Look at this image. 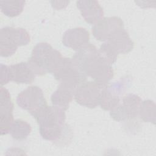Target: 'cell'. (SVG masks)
Returning <instances> with one entry per match:
<instances>
[{"mask_svg":"<svg viewBox=\"0 0 156 156\" xmlns=\"http://www.w3.org/2000/svg\"><path fill=\"white\" fill-rule=\"evenodd\" d=\"M71 59L86 76L100 85H107L113 77L112 66L103 58L96 47L91 43L77 50Z\"/></svg>","mask_w":156,"mask_h":156,"instance_id":"1","label":"cell"},{"mask_svg":"<svg viewBox=\"0 0 156 156\" xmlns=\"http://www.w3.org/2000/svg\"><path fill=\"white\" fill-rule=\"evenodd\" d=\"M32 116L38 124L40 133L43 139L56 141L62 136L66 119L63 110L46 105Z\"/></svg>","mask_w":156,"mask_h":156,"instance_id":"2","label":"cell"},{"mask_svg":"<svg viewBox=\"0 0 156 156\" xmlns=\"http://www.w3.org/2000/svg\"><path fill=\"white\" fill-rule=\"evenodd\" d=\"M63 58L61 53L49 43L41 42L34 47L27 62L35 75L41 76L47 73L53 74Z\"/></svg>","mask_w":156,"mask_h":156,"instance_id":"3","label":"cell"},{"mask_svg":"<svg viewBox=\"0 0 156 156\" xmlns=\"http://www.w3.org/2000/svg\"><path fill=\"white\" fill-rule=\"evenodd\" d=\"M30 41L29 33L23 28L4 27L0 32V54L7 57L16 51L18 46L28 44Z\"/></svg>","mask_w":156,"mask_h":156,"instance_id":"4","label":"cell"},{"mask_svg":"<svg viewBox=\"0 0 156 156\" xmlns=\"http://www.w3.org/2000/svg\"><path fill=\"white\" fill-rule=\"evenodd\" d=\"M59 85L68 88L74 92L86 80V75L70 58L63 57L57 69L53 74Z\"/></svg>","mask_w":156,"mask_h":156,"instance_id":"5","label":"cell"},{"mask_svg":"<svg viewBox=\"0 0 156 156\" xmlns=\"http://www.w3.org/2000/svg\"><path fill=\"white\" fill-rule=\"evenodd\" d=\"M105 86L94 81L85 82L76 89L74 98L80 105L90 108H96L99 104L101 91Z\"/></svg>","mask_w":156,"mask_h":156,"instance_id":"6","label":"cell"},{"mask_svg":"<svg viewBox=\"0 0 156 156\" xmlns=\"http://www.w3.org/2000/svg\"><path fill=\"white\" fill-rule=\"evenodd\" d=\"M142 101L135 94H128L122 100V104L110 110V116L115 121L121 122L137 117Z\"/></svg>","mask_w":156,"mask_h":156,"instance_id":"7","label":"cell"},{"mask_svg":"<svg viewBox=\"0 0 156 156\" xmlns=\"http://www.w3.org/2000/svg\"><path fill=\"white\" fill-rule=\"evenodd\" d=\"M16 103L31 115L47 105L42 90L37 86H30L21 91L16 98Z\"/></svg>","mask_w":156,"mask_h":156,"instance_id":"8","label":"cell"},{"mask_svg":"<svg viewBox=\"0 0 156 156\" xmlns=\"http://www.w3.org/2000/svg\"><path fill=\"white\" fill-rule=\"evenodd\" d=\"M125 79L105 85L101 91L99 105L104 110H111L120 103V97L126 90Z\"/></svg>","mask_w":156,"mask_h":156,"instance_id":"9","label":"cell"},{"mask_svg":"<svg viewBox=\"0 0 156 156\" xmlns=\"http://www.w3.org/2000/svg\"><path fill=\"white\" fill-rule=\"evenodd\" d=\"M124 28L123 21L118 16L102 18L94 24L92 34L94 38L101 41H107L118 30Z\"/></svg>","mask_w":156,"mask_h":156,"instance_id":"10","label":"cell"},{"mask_svg":"<svg viewBox=\"0 0 156 156\" xmlns=\"http://www.w3.org/2000/svg\"><path fill=\"white\" fill-rule=\"evenodd\" d=\"M13 104L11 100L9 91L3 87L0 89V131L1 135L10 132L14 121L13 116Z\"/></svg>","mask_w":156,"mask_h":156,"instance_id":"11","label":"cell"},{"mask_svg":"<svg viewBox=\"0 0 156 156\" xmlns=\"http://www.w3.org/2000/svg\"><path fill=\"white\" fill-rule=\"evenodd\" d=\"M89 32L79 27L66 30L63 35L62 43L66 47L77 51L89 43Z\"/></svg>","mask_w":156,"mask_h":156,"instance_id":"12","label":"cell"},{"mask_svg":"<svg viewBox=\"0 0 156 156\" xmlns=\"http://www.w3.org/2000/svg\"><path fill=\"white\" fill-rule=\"evenodd\" d=\"M106 43L116 55L127 54L133 49L134 46V43L124 28L113 33Z\"/></svg>","mask_w":156,"mask_h":156,"instance_id":"13","label":"cell"},{"mask_svg":"<svg viewBox=\"0 0 156 156\" xmlns=\"http://www.w3.org/2000/svg\"><path fill=\"white\" fill-rule=\"evenodd\" d=\"M76 5L87 23L94 24L103 18V9L97 1H77Z\"/></svg>","mask_w":156,"mask_h":156,"instance_id":"14","label":"cell"},{"mask_svg":"<svg viewBox=\"0 0 156 156\" xmlns=\"http://www.w3.org/2000/svg\"><path fill=\"white\" fill-rule=\"evenodd\" d=\"M10 80L17 83H31L35 74L28 62H21L9 66Z\"/></svg>","mask_w":156,"mask_h":156,"instance_id":"15","label":"cell"},{"mask_svg":"<svg viewBox=\"0 0 156 156\" xmlns=\"http://www.w3.org/2000/svg\"><path fill=\"white\" fill-rule=\"evenodd\" d=\"M74 93L72 90L59 85L58 88L52 94L51 101L53 105L66 111L69 108Z\"/></svg>","mask_w":156,"mask_h":156,"instance_id":"16","label":"cell"},{"mask_svg":"<svg viewBox=\"0 0 156 156\" xmlns=\"http://www.w3.org/2000/svg\"><path fill=\"white\" fill-rule=\"evenodd\" d=\"M32 127L26 121L22 119L15 120L10 130V134L15 140H23L30 133Z\"/></svg>","mask_w":156,"mask_h":156,"instance_id":"17","label":"cell"},{"mask_svg":"<svg viewBox=\"0 0 156 156\" xmlns=\"http://www.w3.org/2000/svg\"><path fill=\"white\" fill-rule=\"evenodd\" d=\"M25 1H0V7L2 12L9 17H15L21 13Z\"/></svg>","mask_w":156,"mask_h":156,"instance_id":"18","label":"cell"},{"mask_svg":"<svg viewBox=\"0 0 156 156\" xmlns=\"http://www.w3.org/2000/svg\"><path fill=\"white\" fill-rule=\"evenodd\" d=\"M138 115L144 122L155 123V104L153 101L145 100L141 102Z\"/></svg>","mask_w":156,"mask_h":156,"instance_id":"19","label":"cell"},{"mask_svg":"<svg viewBox=\"0 0 156 156\" xmlns=\"http://www.w3.org/2000/svg\"><path fill=\"white\" fill-rule=\"evenodd\" d=\"M1 68V80L0 83L1 85V87H2L4 85L7 84L9 83V82L10 80V70H9V66L1 64L0 65Z\"/></svg>","mask_w":156,"mask_h":156,"instance_id":"20","label":"cell"}]
</instances>
